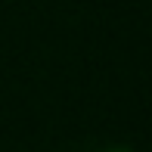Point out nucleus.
Returning <instances> with one entry per match:
<instances>
[{"label":"nucleus","instance_id":"nucleus-1","mask_svg":"<svg viewBox=\"0 0 152 152\" xmlns=\"http://www.w3.org/2000/svg\"><path fill=\"white\" fill-rule=\"evenodd\" d=\"M106 152H130L127 146H115V149H106Z\"/></svg>","mask_w":152,"mask_h":152}]
</instances>
